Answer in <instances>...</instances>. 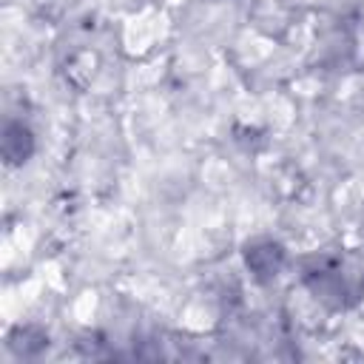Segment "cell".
<instances>
[{
	"label": "cell",
	"instance_id": "cell-2",
	"mask_svg": "<svg viewBox=\"0 0 364 364\" xmlns=\"http://www.w3.org/2000/svg\"><path fill=\"white\" fill-rule=\"evenodd\" d=\"M242 262L259 284H270L282 276L287 264V250L273 236H253L242 245Z\"/></svg>",
	"mask_w": 364,
	"mask_h": 364
},
{
	"label": "cell",
	"instance_id": "cell-4",
	"mask_svg": "<svg viewBox=\"0 0 364 364\" xmlns=\"http://www.w3.org/2000/svg\"><path fill=\"white\" fill-rule=\"evenodd\" d=\"M9 350L17 355V358H37L46 347H48V333L34 327V324H17L11 333H9Z\"/></svg>",
	"mask_w": 364,
	"mask_h": 364
},
{
	"label": "cell",
	"instance_id": "cell-1",
	"mask_svg": "<svg viewBox=\"0 0 364 364\" xmlns=\"http://www.w3.org/2000/svg\"><path fill=\"white\" fill-rule=\"evenodd\" d=\"M301 282L330 310H344L355 299L353 279H350L344 262L338 256H330V253L307 256L301 262Z\"/></svg>",
	"mask_w": 364,
	"mask_h": 364
},
{
	"label": "cell",
	"instance_id": "cell-3",
	"mask_svg": "<svg viewBox=\"0 0 364 364\" xmlns=\"http://www.w3.org/2000/svg\"><path fill=\"white\" fill-rule=\"evenodd\" d=\"M34 151H37V136H34L31 125L23 122V119H6L3 134H0L3 162L9 168H20L34 156Z\"/></svg>",
	"mask_w": 364,
	"mask_h": 364
}]
</instances>
